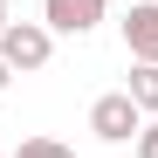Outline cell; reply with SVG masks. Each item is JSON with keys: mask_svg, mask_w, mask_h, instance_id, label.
<instances>
[{"mask_svg": "<svg viewBox=\"0 0 158 158\" xmlns=\"http://www.w3.org/2000/svg\"><path fill=\"white\" fill-rule=\"evenodd\" d=\"M0 158H7V151H0Z\"/></svg>", "mask_w": 158, "mask_h": 158, "instance_id": "10", "label": "cell"}, {"mask_svg": "<svg viewBox=\"0 0 158 158\" xmlns=\"http://www.w3.org/2000/svg\"><path fill=\"white\" fill-rule=\"evenodd\" d=\"M7 158H76L62 138H21V151H7Z\"/></svg>", "mask_w": 158, "mask_h": 158, "instance_id": "6", "label": "cell"}, {"mask_svg": "<svg viewBox=\"0 0 158 158\" xmlns=\"http://www.w3.org/2000/svg\"><path fill=\"white\" fill-rule=\"evenodd\" d=\"M89 131L103 144H138V131H144V110L131 103L124 89H110V96H96L89 103Z\"/></svg>", "mask_w": 158, "mask_h": 158, "instance_id": "2", "label": "cell"}, {"mask_svg": "<svg viewBox=\"0 0 158 158\" xmlns=\"http://www.w3.org/2000/svg\"><path fill=\"white\" fill-rule=\"evenodd\" d=\"M0 28H7V0H0Z\"/></svg>", "mask_w": 158, "mask_h": 158, "instance_id": "9", "label": "cell"}, {"mask_svg": "<svg viewBox=\"0 0 158 158\" xmlns=\"http://www.w3.org/2000/svg\"><path fill=\"white\" fill-rule=\"evenodd\" d=\"M7 83H14V69H7V62H0V89H7Z\"/></svg>", "mask_w": 158, "mask_h": 158, "instance_id": "8", "label": "cell"}, {"mask_svg": "<svg viewBox=\"0 0 158 158\" xmlns=\"http://www.w3.org/2000/svg\"><path fill=\"white\" fill-rule=\"evenodd\" d=\"M124 96L138 103L144 117H158V62H138V69H131V83H124Z\"/></svg>", "mask_w": 158, "mask_h": 158, "instance_id": "5", "label": "cell"}, {"mask_svg": "<svg viewBox=\"0 0 158 158\" xmlns=\"http://www.w3.org/2000/svg\"><path fill=\"white\" fill-rule=\"evenodd\" d=\"M124 48L131 62H158V0H138L124 14Z\"/></svg>", "mask_w": 158, "mask_h": 158, "instance_id": "4", "label": "cell"}, {"mask_svg": "<svg viewBox=\"0 0 158 158\" xmlns=\"http://www.w3.org/2000/svg\"><path fill=\"white\" fill-rule=\"evenodd\" d=\"M48 55H55V35L41 21H7L0 28V62L7 69H48Z\"/></svg>", "mask_w": 158, "mask_h": 158, "instance_id": "1", "label": "cell"}, {"mask_svg": "<svg viewBox=\"0 0 158 158\" xmlns=\"http://www.w3.org/2000/svg\"><path fill=\"white\" fill-rule=\"evenodd\" d=\"M110 0H41V28L48 35H89Z\"/></svg>", "mask_w": 158, "mask_h": 158, "instance_id": "3", "label": "cell"}, {"mask_svg": "<svg viewBox=\"0 0 158 158\" xmlns=\"http://www.w3.org/2000/svg\"><path fill=\"white\" fill-rule=\"evenodd\" d=\"M138 158H158V117H144V131H138Z\"/></svg>", "mask_w": 158, "mask_h": 158, "instance_id": "7", "label": "cell"}]
</instances>
